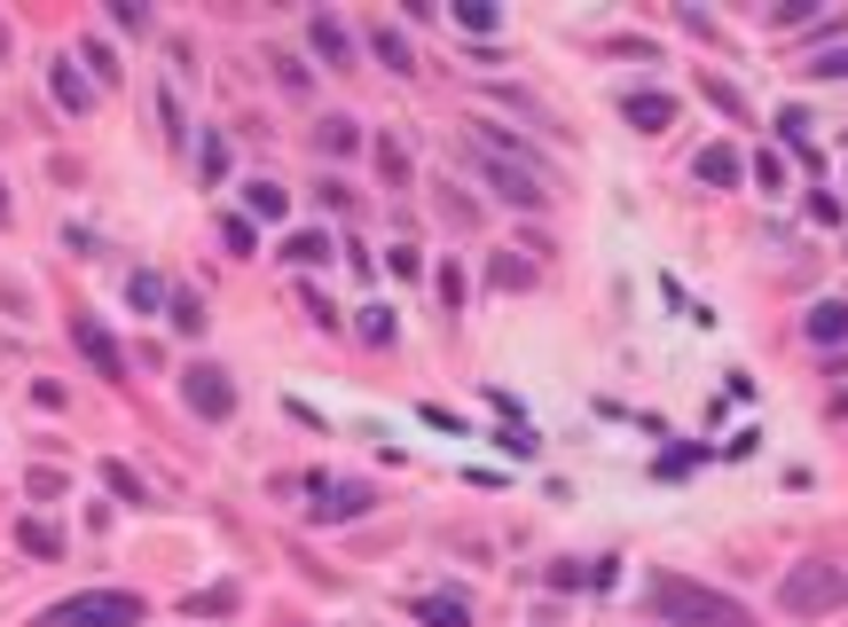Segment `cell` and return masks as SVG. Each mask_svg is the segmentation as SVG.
I'll return each instance as SVG.
<instances>
[{
    "instance_id": "cell-10",
    "label": "cell",
    "mask_w": 848,
    "mask_h": 627,
    "mask_svg": "<svg viewBox=\"0 0 848 627\" xmlns=\"http://www.w3.org/2000/svg\"><path fill=\"white\" fill-rule=\"evenodd\" d=\"M738 165H746V157H738V142H715V149H700V181L731 189V181H738Z\"/></svg>"
},
{
    "instance_id": "cell-1",
    "label": "cell",
    "mask_w": 848,
    "mask_h": 627,
    "mask_svg": "<svg viewBox=\"0 0 848 627\" xmlns=\"http://www.w3.org/2000/svg\"><path fill=\"white\" fill-rule=\"evenodd\" d=\"M652 612L675 619V627H746V604H738V596L700 588V581H675V573L652 581Z\"/></svg>"
},
{
    "instance_id": "cell-4",
    "label": "cell",
    "mask_w": 848,
    "mask_h": 627,
    "mask_svg": "<svg viewBox=\"0 0 848 627\" xmlns=\"http://www.w3.org/2000/svg\"><path fill=\"white\" fill-rule=\"evenodd\" d=\"M182 393H189V408L197 416H236V385H228V369H213V362H197V369H182Z\"/></svg>"
},
{
    "instance_id": "cell-5",
    "label": "cell",
    "mask_w": 848,
    "mask_h": 627,
    "mask_svg": "<svg viewBox=\"0 0 848 627\" xmlns=\"http://www.w3.org/2000/svg\"><path fill=\"white\" fill-rule=\"evenodd\" d=\"M778 604H786V612H833V604H840V573H825V565H802V573H786Z\"/></svg>"
},
{
    "instance_id": "cell-29",
    "label": "cell",
    "mask_w": 848,
    "mask_h": 627,
    "mask_svg": "<svg viewBox=\"0 0 848 627\" xmlns=\"http://www.w3.org/2000/svg\"><path fill=\"white\" fill-rule=\"evenodd\" d=\"M840 142H848V134H840Z\"/></svg>"
},
{
    "instance_id": "cell-17",
    "label": "cell",
    "mask_w": 848,
    "mask_h": 627,
    "mask_svg": "<svg viewBox=\"0 0 848 627\" xmlns=\"http://www.w3.org/2000/svg\"><path fill=\"white\" fill-rule=\"evenodd\" d=\"M707 86V103L723 111V118H746V103H738V86H723V79H700Z\"/></svg>"
},
{
    "instance_id": "cell-18",
    "label": "cell",
    "mask_w": 848,
    "mask_h": 627,
    "mask_svg": "<svg viewBox=\"0 0 848 627\" xmlns=\"http://www.w3.org/2000/svg\"><path fill=\"white\" fill-rule=\"evenodd\" d=\"M220 243H228L236 259H251V220H236V212H228V220H220Z\"/></svg>"
},
{
    "instance_id": "cell-7",
    "label": "cell",
    "mask_w": 848,
    "mask_h": 627,
    "mask_svg": "<svg viewBox=\"0 0 848 627\" xmlns=\"http://www.w3.org/2000/svg\"><path fill=\"white\" fill-rule=\"evenodd\" d=\"M71 337H79V353H87L103 377H126V353H118V337H111L95 314H79V322H71Z\"/></svg>"
},
{
    "instance_id": "cell-11",
    "label": "cell",
    "mask_w": 848,
    "mask_h": 627,
    "mask_svg": "<svg viewBox=\"0 0 848 627\" xmlns=\"http://www.w3.org/2000/svg\"><path fill=\"white\" fill-rule=\"evenodd\" d=\"M809 337H817V345H840V337H848V306H840V299L809 306Z\"/></svg>"
},
{
    "instance_id": "cell-6",
    "label": "cell",
    "mask_w": 848,
    "mask_h": 627,
    "mask_svg": "<svg viewBox=\"0 0 848 627\" xmlns=\"http://www.w3.org/2000/svg\"><path fill=\"white\" fill-rule=\"evenodd\" d=\"M307 518H322V525H338V518H354V510H370V487L362 479H307Z\"/></svg>"
},
{
    "instance_id": "cell-19",
    "label": "cell",
    "mask_w": 848,
    "mask_h": 627,
    "mask_svg": "<svg viewBox=\"0 0 848 627\" xmlns=\"http://www.w3.org/2000/svg\"><path fill=\"white\" fill-rule=\"evenodd\" d=\"M103 487H111V494H126V502H142V479H134L126 463H103Z\"/></svg>"
},
{
    "instance_id": "cell-25",
    "label": "cell",
    "mask_w": 848,
    "mask_h": 627,
    "mask_svg": "<svg viewBox=\"0 0 848 627\" xmlns=\"http://www.w3.org/2000/svg\"><path fill=\"white\" fill-rule=\"evenodd\" d=\"M809 79H848V48H833V55H817V63H809Z\"/></svg>"
},
{
    "instance_id": "cell-13",
    "label": "cell",
    "mask_w": 848,
    "mask_h": 627,
    "mask_svg": "<svg viewBox=\"0 0 848 627\" xmlns=\"http://www.w3.org/2000/svg\"><path fill=\"white\" fill-rule=\"evenodd\" d=\"M17 542H24L32 557H63V533H55L48 518H24V525H17Z\"/></svg>"
},
{
    "instance_id": "cell-22",
    "label": "cell",
    "mask_w": 848,
    "mask_h": 627,
    "mask_svg": "<svg viewBox=\"0 0 848 627\" xmlns=\"http://www.w3.org/2000/svg\"><path fill=\"white\" fill-rule=\"evenodd\" d=\"M378 55H385L393 71H416V63H409V40H401V32H378Z\"/></svg>"
},
{
    "instance_id": "cell-12",
    "label": "cell",
    "mask_w": 848,
    "mask_h": 627,
    "mask_svg": "<svg viewBox=\"0 0 848 627\" xmlns=\"http://www.w3.org/2000/svg\"><path fill=\"white\" fill-rule=\"evenodd\" d=\"M621 111H629V118H637V126H644V134H660V126H668V118H675V103H668V95H629V103H621Z\"/></svg>"
},
{
    "instance_id": "cell-8",
    "label": "cell",
    "mask_w": 848,
    "mask_h": 627,
    "mask_svg": "<svg viewBox=\"0 0 848 627\" xmlns=\"http://www.w3.org/2000/svg\"><path fill=\"white\" fill-rule=\"evenodd\" d=\"M416 619L424 627H472V604L456 588H433V596H416Z\"/></svg>"
},
{
    "instance_id": "cell-3",
    "label": "cell",
    "mask_w": 848,
    "mask_h": 627,
    "mask_svg": "<svg viewBox=\"0 0 848 627\" xmlns=\"http://www.w3.org/2000/svg\"><path fill=\"white\" fill-rule=\"evenodd\" d=\"M479 165H487V189L503 197V205H519V212H535L550 189H542V173L527 165V157H503V149H479Z\"/></svg>"
},
{
    "instance_id": "cell-14",
    "label": "cell",
    "mask_w": 848,
    "mask_h": 627,
    "mask_svg": "<svg viewBox=\"0 0 848 627\" xmlns=\"http://www.w3.org/2000/svg\"><path fill=\"white\" fill-rule=\"evenodd\" d=\"M283 251H291V267H322V259H330V236H322V228H299Z\"/></svg>"
},
{
    "instance_id": "cell-16",
    "label": "cell",
    "mask_w": 848,
    "mask_h": 627,
    "mask_svg": "<svg viewBox=\"0 0 848 627\" xmlns=\"http://www.w3.org/2000/svg\"><path fill=\"white\" fill-rule=\"evenodd\" d=\"M165 306H174V322H182L189 337L205 330V299H197V291H174V299H165Z\"/></svg>"
},
{
    "instance_id": "cell-28",
    "label": "cell",
    "mask_w": 848,
    "mask_h": 627,
    "mask_svg": "<svg viewBox=\"0 0 848 627\" xmlns=\"http://www.w3.org/2000/svg\"><path fill=\"white\" fill-rule=\"evenodd\" d=\"M0 220H9V197H0Z\"/></svg>"
},
{
    "instance_id": "cell-24",
    "label": "cell",
    "mask_w": 848,
    "mask_h": 627,
    "mask_svg": "<svg viewBox=\"0 0 848 627\" xmlns=\"http://www.w3.org/2000/svg\"><path fill=\"white\" fill-rule=\"evenodd\" d=\"M189 612H236V588H205V596H189Z\"/></svg>"
},
{
    "instance_id": "cell-26",
    "label": "cell",
    "mask_w": 848,
    "mask_h": 627,
    "mask_svg": "<svg viewBox=\"0 0 848 627\" xmlns=\"http://www.w3.org/2000/svg\"><path fill=\"white\" fill-rule=\"evenodd\" d=\"M456 17H464L472 32H495V9H487V0H464V9H456Z\"/></svg>"
},
{
    "instance_id": "cell-2",
    "label": "cell",
    "mask_w": 848,
    "mask_h": 627,
    "mask_svg": "<svg viewBox=\"0 0 848 627\" xmlns=\"http://www.w3.org/2000/svg\"><path fill=\"white\" fill-rule=\"evenodd\" d=\"M40 627H142V596H126V588H87V596L48 604Z\"/></svg>"
},
{
    "instance_id": "cell-15",
    "label": "cell",
    "mask_w": 848,
    "mask_h": 627,
    "mask_svg": "<svg viewBox=\"0 0 848 627\" xmlns=\"http://www.w3.org/2000/svg\"><path fill=\"white\" fill-rule=\"evenodd\" d=\"M48 79H55V95H63V111H87V79H79L71 63H48Z\"/></svg>"
},
{
    "instance_id": "cell-27",
    "label": "cell",
    "mask_w": 848,
    "mask_h": 627,
    "mask_svg": "<svg viewBox=\"0 0 848 627\" xmlns=\"http://www.w3.org/2000/svg\"><path fill=\"white\" fill-rule=\"evenodd\" d=\"M0 55H9V24H0Z\"/></svg>"
},
{
    "instance_id": "cell-9",
    "label": "cell",
    "mask_w": 848,
    "mask_h": 627,
    "mask_svg": "<svg viewBox=\"0 0 848 627\" xmlns=\"http://www.w3.org/2000/svg\"><path fill=\"white\" fill-rule=\"evenodd\" d=\"M307 40H314V55H322V63H338V71L354 63V40L338 32V17H307Z\"/></svg>"
},
{
    "instance_id": "cell-20",
    "label": "cell",
    "mask_w": 848,
    "mask_h": 627,
    "mask_svg": "<svg viewBox=\"0 0 848 627\" xmlns=\"http://www.w3.org/2000/svg\"><path fill=\"white\" fill-rule=\"evenodd\" d=\"M354 142H362V134H354V118H330V126H322V149H338V157H347Z\"/></svg>"
},
{
    "instance_id": "cell-23",
    "label": "cell",
    "mask_w": 848,
    "mask_h": 627,
    "mask_svg": "<svg viewBox=\"0 0 848 627\" xmlns=\"http://www.w3.org/2000/svg\"><path fill=\"white\" fill-rule=\"evenodd\" d=\"M362 337H370V345H385V337H393V322H385V306H362Z\"/></svg>"
},
{
    "instance_id": "cell-21",
    "label": "cell",
    "mask_w": 848,
    "mask_h": 627,
    "mask_svg": "<svg viewBox=\"0 0 848 627\" xmlns=\"http://www.w3.org/2000/svg\"><path fill=\"white\" fill-rule=\"evenodd\" d=\"M251 212L276 220V212H283V189H276V181H251Z\"/></svg>"
}]
</instances>
